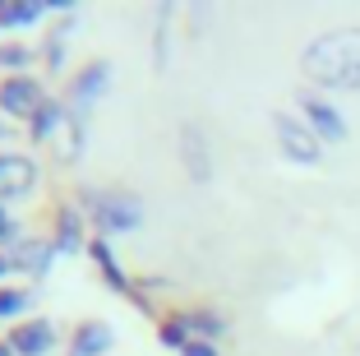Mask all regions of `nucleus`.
Wrapping results in <instances>:
<instances>
[{"mask_svg":"<svg viewBox=\"0 0 360 356\" xmlns=\"http://www.w3.org/2000/svg\"><path fill=\"white\" fill-rule=\"evenodd\" d=\"M93 254H97V264H102V273H106V283H116V287H125V273L116 269V259H111V250H106L102 241L93 245Z\"/></svg>","mask_w":360,"mask_h":356,"instance_id":"nucleus-15","label":"nucleus"},{"mask_svg":"<svg viewBox=\"0 0 360 356\" xmlns=\"http://www.w3.org/2000/svg\"><path fill=\"white\" fill-rule=\"evenodd\" d=\"M23 305H28V296H23V292H0V319H5V314H19Z\"/></svg>","mask_w":360,"mask_h":356,"instance_id":"nucleus-16","label":"nucleus"},{"mask_svg":"<svg viewBox=\"0 0 360 356\" xmlns=\"http://www.w3.org/2000/svg\"><path fill=\"white\" fill-rule=\"evenodd\" d=\"M273 130H277V144L291 162H319V139L309 125H300L291 111H273Z\"/></svg>","mask_w":360,"mask_h":356,"instance_id":"nucleus-3","label":"nucleus"},{"mask_svg":"<svg viewBox=\"0 0 360 356\" xmlns=\"http://www.w3.org/2000/svg\"><path fill=\"white\" fill-rule=\"evenodd\" d=\"M305 111H309V125H314L323 139H342V135H347V125H342V116L333 111V106H323V102H314V97H305Z\"/></svg>","mask_w":360,"mask_h":356,"instance_id":"nucleus-11","label":"nucleus"},{"mask_svg":"<svg viewBox=\"0 0 360 356\" xmlns=\"http://www.w3.org/2000/svg\"><path fill=\"white\" fill-rule=\"evenodd\" d=\"M88 204L102 231H134L143 222V204L134 195H88Z\"/></svg>","mask_w":360,"mask_h":356,"instance_id":"nucleus-2","label":"nucleus"},{"mask_svg":"<svg viewBox=\"0 0 360 356\" xmlns=\"http://www.w3.org/2000/svg\"><path fill=\"white\" fill-rule=\"evenodd\" d=\"M190 329H203V333H222V324L212 314H190Z\"/></svg>","mask_w":360,"mask_h":356,"instance_id":"nucleus-18","label":"nucleus"},{"mask_svg":"<svg viewBox=\"0 0 360 356\" xmlns=\"http://www.w3.org/2000/svg\"><path fill=\"white\" fill-rule=\"evenodd\" d=\"M300 65L323 88H360V28H333L314 37Z\"/></svg>","mask_w":360,"mask_h":356,"instance_id":"nucleus-1","label":"nucleus"},{"mask_svg":"<svg viewBox=\"0 0 360 356\" xmlns=\"http://www.w3.org/2000/svg\"><path fill=\"white\" fill-rule=\"evenodd\" d=\"M37 185V167H32L23 153H0V195L5 200H19Z\"/></svg>","mask_w":360,"mask_h":356,"instance_id":"nucleus-5","label":"nucleus"},{"mask_svg":"<svg viewBox=\"0 0 360 356\" xmlns=\"http://www.w3.org/2000/svg\"><path fill=\"white\" fill-rule=\"evenodd\" d=\"M42 102H46V97H42V84H37V79L14 74V79L0 84V106H5V116H37Z\"/></svg>","mask_w":360,"mask_h":356,"instance_id":"nucleus-4","label":"nucleus"},{"mask_svg":"<svg viewBox=\"0 0 360 356\" xmlns=\"http://www.w3.org/2000/svg\"><path fill=\"white\" fill-rule=\"evenodd\" d=\"M180 153H185V167L199 185L212 180V162H208V144H203V130L199 125H185L180 130Z\"/></svg>","mask_w":360,"mask_h":356,"instance_id":"nucleus-6","label":"nucleus"},{"mask_svg":"<svg viewBox=\"0 0 360 356\" xmlns=\"http://www.w3.org/2000/svg\"><path fill=\"white\" fill-rule=\"evenodd\" d=\"M0 356H14V347H5V343H0Z\"/></svg>","mask_w":360,"mask_h":356,"instance_id":"nucleus-22","label":"nucleus"},{"mask_svg":"<svg viewBox=\"0 0 360 356\" xmlns=\"http://www.w3.org/2000/svg\"><path fill=\"white\" fill-rule=\"evenodd\" d=\"M51 10L46 0H0V23L5 28H23V23H37Z\"/></svg>","mask_w":360,"mask_h":356,"instance_id":"nucleus-8","label":"nucleus"},{"mask_svg":"<svg viewBox=\"0 0 360 356\" xmlns=\"http://www.w3.org/2000/svg\"><path fill=\"white\" fill-rule=\"evenodd\" d=\"M10 264L14 269H28V273H46L51 269V245L46 241H19L14 254H10Z\"/></svg>","mask_w":360,"mask_h":356,"instance_id":"nucleus-10","label":"nucleus"},{"mask_svg":"<svg viewBox=\"0 0 360 356\" xmlns=\"http://www.w3.org/2000/svg\"><path fill=\"white\" fill-rule=\"evenodd\" d=\"M5 269H14V264H10V259H0V273H5Z\"/></svg>","mask_w":360,"mask_h":356,"instance_id":"nucleus-23","label":"nucleus"},{"mask_svg":"<svg viewBox=\"0 0 360 356\" xmlns=\"http://www.w3.org/2000/svg\"><path fill=\"white\" fill-rule=\"evenodd\" d=\"M106 74H111V70H106V61H93V65H88V70L75 79V102H88V97L102 93V88H106Z\"/></svg>","mask_w":360,"mask_h":356,"instance_id":"nucleus-12","label":"nucleus"},{"mask_svg":"<svg viewBox=\"0 0 360 356\" xmlns=\"http://www.w3.org/2000/svg\"><path fill=\"white\" fill-rule=\"evenodd\" d=\"M14 352H23V356H37V352H46L51 347V324L46 319H32V324H23V329H14Z\"/></svg>","mask_w":360,"mask_h":356,"instance_id":"nucleus-9","label":"nucleus"},{"mask_svg":"<svg viewBox=\"0 0 360 356\" xmlns=\"http://www.w3.org/2000/svg\"><path fill=\"white\" fill-rule=\"evenodd\" d=\"M10 227H14V222L5 218V209H0V241H5V236H10Z\"/></svg>","mask_w":360,"mask_h":356,"instance_id":"nucleus-21","label":"nucleus"},{"mask_svg":"<svg viewBox=\"0 0 360 356\" xmlns=\"http://www.w3.org/2000/svg\"><path fill=\"white\" fill-rule=\"evenodd\" d=\"M106 347H111V324H102V319H88V324L75 333L70 356H102Z\"/></svg>","mask_w":360,"mask_h":356,"instance_id":"nucleus-7","label":"nucleus"},{"mask_svg":"<svg viewBox=\"0 0 360 356\" xmlns=\"http://www.w3.org/2000/svg\"><path fill=\"white\" fill-rule=\"evenodd\" d=\"M60 121H65V111H60V106H56V102H42V111L32 116V135H37V139L56 135V125H60Z\"/></svg>","mask_w":360,"mask_h":356,"instance_id":"nucleus-13","label":"nucleus"},{"mask_svg":"<svg viewBox=\"0 0 360 356\" xmlns=\"http://www.w3.org/2000/svg\"><path fill=\"white\" fill-rule=\"evenodd\" d=\"M162 343H167V347H180V352H185V347H190V343H185V324H167V329H162Z\"/></svg>","mask_w":360,"mask_h":356,"instance_id":"nucleus-17","label":"nucleus"},{"mask_svg":"<svg viewBox=\"0 0 360 356\" xmlns=\"http://www.w3.org/2000/svg\"><path fill=\"white\" fill-rule=\"evenodd\" d=\"M60 250H79V213L75 209L60 213Z\"/></svg>","mask_w":360,"mask_h":356,"instance_id":"nucleus-14","label":"nucleus"},{"mask_svg":"<svg viewBox=\"0 0 360 356\" xmlns=\"http://www.w3.org/2000/svg\"><path fill=\"white\" fill-rule=\"evenodd\" d=\"M23 61H28L23 47H0V65H23Z\"/></svg>","mask_w":360,"mask_h":356,"instance_id":"nucleus-19","label":"nucleus"},{"mask_svg":"<svg viewBox=\"0 0 360 356\" xmlns=\"http://www.w3.org/2000/svg\"><path fill=\"white\" fill-rule=\"evenodd\" d=\"M185 356H212V347L208 343H190V347H185Z\"/></svg>","mask_w":360,"mask_h":356,"instance_id":"nucleus-20","label":"nucleus"}]
</instances>
